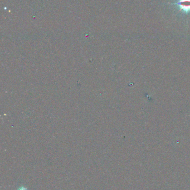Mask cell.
<instances>
[{
	"instance_id": "7a4b0ae2",
	"label": "cell",
	"mask_w": 190,
	"mask_h": 190,
	"mask_svg": "<svg viewBox=\"0 0 190 190\" xmlns=\"http://www.w3.org/2000/svg\"><path fill=\"white\" fill-rule=\"evenodd\" d=\"M18 190H28V189L24 186H21L18 189Z\"/></svg>"
},
{
	"instance_id": "6da1fadb",
	"label": "cell",
	"mask_w": 190,
	"mask_h": 190,
	"mask_svg": "<svg viewBox=\"0 0 190 190\" xmlns=\"http://www.w3.org/2000/svg\"><path fill=\"white\" fill-rule=\"evenodd\" d=\"M176 4L180 7L181 10H183L184 12H190V0H179Z\"/></svg>"
}]
</instances>
